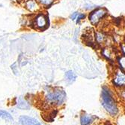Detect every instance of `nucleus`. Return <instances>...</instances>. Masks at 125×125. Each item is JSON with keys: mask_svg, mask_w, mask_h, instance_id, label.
Here are the masks:
<instances>
[{"mask_svg": "<svg viewBox=\"0 0 125 125\" xmlns=\"http://www.w3.org/2000/svg\"><path fill=\"white\" fill-rule=\"evenodd\" d=\"M101 97H102V105H103L106 111L112 116L116 115L118 112L116 103L114 98H113L111 90L106 86L103 87V88H102Z\"/></svg>", "mask_w": 125, "mask_h": 125, "instance_id": "1", "label": "nucleus"}, {"mask_svg": "<svg viewBox=\"0 0 125 125\" xmlns=\"http://www.w3.org/2000/svg\"><path fill=\"white\" fill-rule=\"evenodd\" d=\"M46 98L49 103L53 105H61L66 99V94L62 90L55 89L53 90H50Z\"/></svg>", "mask_w": 125, "mask_h": 125, "instance_id": "2", "label": "nucleus"}, {"mask_svg": "<svg viewBox=\"0 0 125 125\" xmlns=\"http://www.w3.org/2000/svg\"><path fill=\"white\" fill-rule=\"evenodd\" d=\"M107 14V11L105 8H98L94 10L89 14V20L93 25H97L98 22Z\"/></svg>", "mask_w": 125, "mask_h": 125, "instance_id": "3", "label": "nucleus"}, {"mask_svg": "<svg viewBox=\"0 0 125 125\" xmlns=\"http://www.w3.org/2000/svg\"><path fill=\"white\" fill-rule=\"evenodd\" d=\"M49 21L47 17L43 14H39L35 20V25L39 29H44L48 26Z\"/></svg>", "mask_w": 125, "mask_h": 125, "instance_id": "4", "label": "nucleus"}, {"mask_svg": "<svg viewBox=\"0 0 125 125\" xmlns=\"http://www.w3.org/2000/svg\"><path fill=\"white\" fill-rule=\"evenodd\" d=\"M113 84L119 87H125V74L121 70H118L115 73L114 79H113Z\"/></svg>", "mask_w": 125, "mask_h": 125, "instance_id": "5", "label": "nucleus"}, {"mask_svg": "<svg viewBox=\"0 0 125 125\" xmlns=\"http://www.w3.org/2000/svg\"><path fill=\"white\" fill-rule=\"evenodd\" d=\"M19 121L22 125H41V123L35 118L26 115L21 116Z\"/></svg>", "mask_w": 125, "mask_h": 125, "instance_id": "6", "label": "nucleus"}, {"mask_svg": "<svg viewBox=\"0 0 125 125\" xmlns=\"http://www.w3.org/2000/svg\"><path fill=\"white\" fill-rule=\"evenodd\" d=\"M26 7L31 12H35L39 10V6L35 0H27L26 2Z\"/></svg>", "mask_w": 125, "mask_h": 125, "instance_id": "7", "label": "nucleus"}, {"mask_svg": "<svg viewBox=\"0 0 125 125\" xmlns=\"http://www.w3.org/2000/svg\"><path fill=\"white\" fill-rule=\"evenodd\" d=\"M17 108H19L20 109H29L30 108V106L28 103V102L25 99L22 98V97H20L17 99Z\"/></svg>", "mask_w": 125, "mask_h": 125, "instance_id": "8", "label": "nucleus"}, {"mask_svg": "<svg viewBox=\"0 0 125 125\" xmlns=\"http://www.w3.org/2000/svg\"><path fill=\"white\" fill-rule=\"evenodd\" d=\"M93 120H94V118L92 116L88 115H83L80 118L81 125H90L92 123Z\"/></svg>", "mask_w": 125, "mask_h": 125, "instance_id": "9", "label": "nucleus"}, {"mask_svg": "<svg viewBox=\"0 0 125 125\" xmlns=\"http://www.w3.org/2000/svg\"><path fill=\"white\" fill-rule=\"evenodd\" d=\"M0 118H3L8 121H13V118L10 113L4 110H0Z\"/></svg>", "mask_w": 125, "mask_h": 125, "instance_id": "10", "label": "nucleus"}, {"mask_svg": "<svg viewBox=\"0 0 125 125\" xmlns=\"http://www.w3.org/2000/svg\"><path fill=\"white\" fill-rule=\"evenodd\" d=\"M65 76L67 78V79L69 82H74L76 80V75L71 70L70 71H67L65 74Z\"/></svg>", "mask_w": 125, "mask_h": 125, "instance_id": "11", "label": "nucleus"}, {"mask_svg": "<svg viewBox=\"0 0 125 125\" xmlns=\"http://www.w3.org/2000/svg\"><path fill=\"white\" fill-rule=\"evenodd\" d=\"M37 2L45 7H48L53 3L54 0H37Z\"/></svg>", "mask_w": 125, "mask_h": 125, "instance_id": "12", "label": "nucleus"}, {"mask_svg": "<svg viewBox=\"0 0 125 125\" xmlns=\"http://www.w3.org/2000/svg\"><path fill=\"white\" fill-rule=\"evenodd\" d=\"M104 34H102L100 32H97V35H96V40L98 43H100L102 42H104Z\"/></svg>", "mask_w": 125, "mask_h": 125, "instance_id": "13", "label": "nucleus"}, {"mask_svg": "<svg viewBox=\"0 0 125 125\" xmlns=\"http://www.w3.org/2000/svg\"><path fill=\"white\" fill-rule=\"evenodd\" d=\"M119 64L121 67V69L125 70V56H123L119 59Z\"/></svg>", "mask_w": 125, "mask_h": 125, "instance_id": "14", "label": "nucleus"}, {"mask_svg": "<svg viewBox=\"0 0 125 125\" xmlns=\"http://www.w3.org/2000/svg\"><path fill=\"white\" fill-rule=\"evenodd\" d=\"M17 63H14L13 65H11V69L13 70V72H14V73L15 74V75H17V73H18V68L17 67Z\"/></svg>", "mask_w": 125, "mask_h": 125, "instance_id": "15", "label": "nucleus"}, {"mask_svg": "<svg viewBox=\"0 0 125 125\" xmlns=\"http://www.w3.org/2000/svg\"><path fill=\"white\" fill-rule=\"evenodd\" d=\"M85 17V14H81V13H79V15L77 16L76 19V24H78V23H79V21H80L82 19H83Z\"/></svg>", "mask_w": 125, "mask_h": 125, "instance_id": "16", "label": "nucleus"}, {"mask_svg": "<svg viewBox=\"0 0 125 125\" xmlns=\"http://www.w3.org/2000/svg\"><path fill=\"white\" fill-rule=\"evenodd\" d=\"M79 12H74V13L71 15V19L73 20H75L76 19L77 16L79 15Z\"/></svg>", "mask_w": 125, "mask_h": 125, "instance_id": "17", "label": "nucleus"}, {"mask_svg": "<svg viewBox=\"0 0 125 125\" xmlns=\"http://www.w3.org/2000/svg\"><path fill=\"white\" fill-rule=\"evenodd\" d=\"M121 97L124 99H125V90H124V91L121 93Z\"/></svg>", "mask_w": 125, "mask_h": 125, "instance_id": "18", "label": "nucleus"}, {"mask_svg": "<svg viewBox=\"0 0 125 125\" xmlns=\"http://www.w3.org/2000/svg\"><path fill=\"white\" fill-rule=\"evenodd\" d=\"M122 51H123L124 54H125V45H123L122 46Z\"/></svg>", "mask_w": 125, "mask_h": 125, "instance_id": "19", "label": "nucleus"}]
</instances>
